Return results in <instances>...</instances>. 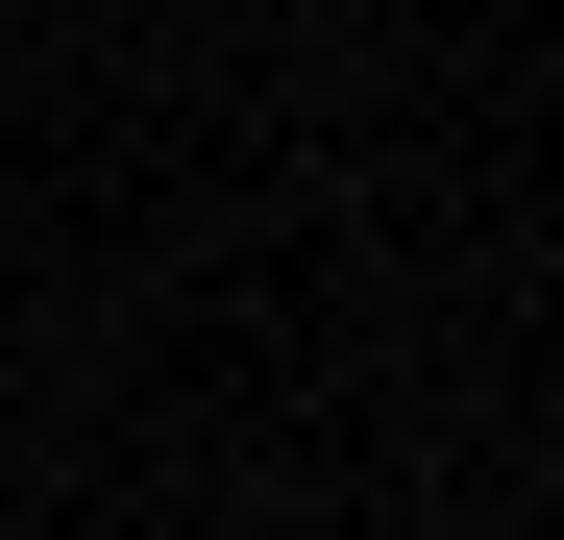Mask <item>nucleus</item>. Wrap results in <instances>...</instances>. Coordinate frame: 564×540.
<instances>
[{
  "label": "nucleus",
  "instance_id": "obj_1",
  "mask_svg": "<svg viewBox=\"0 0 564 540\" xmlns=\"http://www.w3.org/2000/svg\"><path fill=\"white\" fill-rule=\"evenodd\" d=\"M540 492H564V442H540Z\"/></svg>",
  "mask_w": 564,
  "mask_h": 540
}]
</instances>
